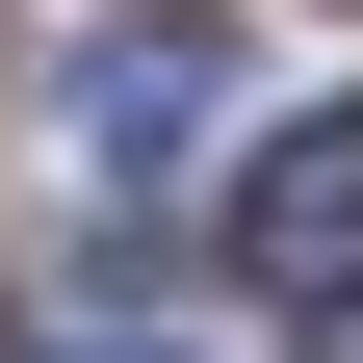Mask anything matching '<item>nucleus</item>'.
<instances>
[{
	"label": "nucleus",
	"mask_w": 363,
	"mask_h": 363,
	"mask_svg": "<svg viewBox=\"0 0 363 363\" xmlns=\"http://www.w3.org/2000/svg\"><path fill=\"white\" fill-rule=\"evenodd\" d=\"M52 130L104 182H182V130H208V52H182V26H104V52H52Z\"/></svg>",
	"instance_id": "obj_2"
},
{
	"label": "nucleus",
	"mask_w": 363,
	"mask_h": 363,
	"mask_svg": "<svg viewBox=\"0 0 363 363\" xmlns=\"http://www.w3.org/2000/svg\"><path fill=\"white\" fill-rule=\"evenodd\" d=\"M52 363H182V337H52Z\"/></svg>",
	"instance_id": "obj_4"
},
{
	"label": "nucleus",
	"mask_w": 363,
	"mask_h": 363,
	"mask_svg": "<svg viewBox=\"0 0 363 363\" xmlns=\"http://www.w3.org/2000/svg\"><path fill=\"white\" fill-rule=\"evenodd\" d=\"M286 363H363V286H311V311H286Z\"/></svg>",
	"instance_id": "obj_3"
},
{
	"label": "nucleus",
	"mask_w": 363,
	"mask_h": 363,
	"mask_svg": "<svg viewBox=\"0 0 363 363\" xmlns=\"http://www.w3.org/2000/svg\"><path fill=\"white\" fill-rule=\"evenodd\" d=\"M234 259H286V286H363V104H286L234 156Z\"/></svg>",
	"instance_id": "obj_1"
}]
</instances>
